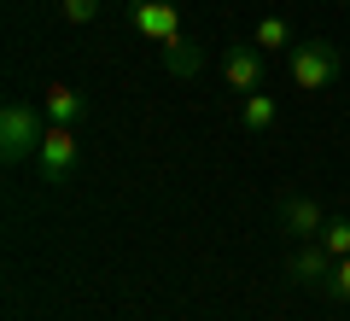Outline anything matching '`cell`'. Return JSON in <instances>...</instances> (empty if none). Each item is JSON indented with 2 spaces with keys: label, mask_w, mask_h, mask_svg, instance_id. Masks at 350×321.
I'll use <instances>...</instances> for the list:
<instances>
[{
  "label": "cell",
  "mask_w": 350,
  "mask_h": 321,
  "mask_svg": "<svg viewBox=\"0 0 350 321\" xmlns=\"http://www.w3.org/2000/svg\"><path fill=\"white\" fill-rule=\"evenodd\" d=\"M76 152H82L76 129H64V123H47V140H41V152H36V170H41V181H47V187L70 181V170H76Z\"/></svg>",
  "instance_id": "cell-4"
},
{
  "label": "cell",
  "mask_w": 350,
  "mask_h": 321,
  "mask_svg": "<svg viewBox=\"0 0 350 321\" xmlns=\"http://www.w3.org/2000/svg\"><path fill=\"white\" fill-rule=\"evenodd\" d=\"M321 292H327V298H338V304H350V257H338V263H333V274H327Z\"/></svg>",
  "instance_id": "cell-14"
},
{
  "label": "cell",
  "mask_w": 350,
  "mask_h": 321,
  "mask_svg": "<svg viewBox=\"0 0 350 321\" xmlns=\"http://www.w3.org/2000/svg\"><path fill=\"white\" fill-rule=\"evenodd\" d=\"M338 70H345V53L333 47V41H298V47L286 53V76L292 88H304V94H321V88L338 82Z\"/></svg>",
  "instance_id": "cell-2"
},
{
  "label": "cell",
  "mask_w": 350,
  "mask_h": 321,
  "mask_svg": "<svg viewBox=\"0 0 350 321\" xmlns=\"http://www.w3.org/2000/svg\"><path fill=\"white\" fill-rule=\"evenodd\" d=\"M280 222H286V234L304 246V240H321L327 210L315 205V198H304V193H286V198H280Z\"/></svg>",
  "instance_id": "cell-6"
},
{
  "label": "cell",
  "mask_w": 350,
  "mask_h": 321,
  "mask_svg": "<svg viewBox=\"0 0 350 321\" xmlns=\"http://www.w3.org/2000/svg\"><path fill=\"white\" fill-rule=\"evenodd\" d=\"M321 246L333 251V257H350V222H345V216H327V228H321Z\"/></svg>",
  "instance_id": "cell-12"
},
{
  "label": "cell",
  "mask_w": 350,
  "mask_h": 321,
  "mask_svg": "<svg viewBox=\"0 0 350 321\" xmlns=\"http://www.w3.org/2000/svg\"><path fill=\"white\" fill-rule=\"evenodd\" d=\"M41 140H47V112L29 105V99H6L0 105V158L24 164L41 152Z\"/></svg>",
  "instance_id": "cell-1"
},
{
  "label": "cell",
  "mask_w": 350,
  "mask_h": 321,
  "mask_svg": "<svg viewBox=\"0 0 350 321\" xmlns=\"http://www.w3.org/2000/svg\"><path fill=\"white\" fill-rule=\"evenodd\" d=\"M129 24H135V36L163 47V41L181 36V6L175 0H129Z\"/></svg>",
  "instance_id": "cell-5"
},
{
  "label": "cell",
  "mask_w": 350,
  "mask_h": 321,
  "mask_svg": "<svg viewBox=\"0 0 350 321\" xmlns=\"http://www.w3.org/2000/svg\"><path fill=\"white\" fill-rule=\"evenodd\" d=\"M41 112H47V123H64V129H76L88 117V99L76 94L70 82H53L47 94H41Z\"/></svg>",
  "instance_id": "cell-8"
},
{
  "label": "cell",
  "mask_w": 350,
  "mask_h": 321,
  "mask_svg": "<svg viewBox=\"0 0 350 321\" xmlns=\"http://www.w3.org/2000/svg\"><path fill=\"white\" fill-rule=\"evenodd\" d=\"M333 263H338V257H333V251L321 246V240H304V246L292 251L286 274H292L298 286H327V274H333Z\"/></svg>",
  "instance_id": "cell-7"
},
{
  "label": "cell",
  "mask_w": 350,
  "mask_h": 321,
  "mask_svg": "<svg viewBox=\"0 0 350 321\" xmlns=\"http://www.w3.org/2000/svg\"><path fill=\"white\" fill-rule=\"evenodd\" d=\"M251 41H257L262 53H292V47H298V41H292V24H286V18H275V12L251 29Z\"/></svg>",
  "instance_id": "cell-11"
},
{
  "label": "cell",
  "mask_w": 350,
  "mask_h": 321,
  "mask_svg": "<svg viewBox=\"0 0 350 321\" xmlns=\"http://www.w3.org/2000/svg\"><path fill=\"white\" fill-rule=\"evenodd\" d=\"M222 82L234 88V94H257V88L269 82V53H262L257 41H234V47H222Z\"/></svg>",
  "instance_id": "cell-3"
},
{
  "label": "cell",
  "mask_w": 350,
  "mask_h": 321,
  "mask_svg": "<svg viewBox=\"0 0 350 321\" xmlns=\"http://www.w3.org/2000/svg\"><path fill=\"white\" fill-rule=\"evenodd\" d=\"M59 12H64V24H94L105 12V0H59Z\"/></svg>",
  "instance_id": "cell-13"
},
{
  "label": "cell",
  "mask_w": 350,
  "mask_h": 321,
  "mask_svg": "<svg viewBox=\"0 0 350 321\" xmlns=\"http://www.w3.org/2000/svg\"><path fill=\"white\" fill-rule=\"evenodd\" d=\"M199 64H204V53H199V41H187V36H175V41H163V70L170 76H199Z\"/></svg>",
  "instance_id": "cell-10"
},
{
  "label": "cell",
  "mask_w": 350,
  "mask_h": 321,
  "mask_svg": "<svg viewBox=\"0 0 350 321\" xmlns=\"http://www.w3.org/2000/svg\"><path fill=\"white\" fill-rule=\"evenodd\" d=\"M275 117H280V105H275V94H245L239 99V129H245V135H269V129H275Z\"/></svg>",
  "instance_id": "cell-9"
}]
</instances>
